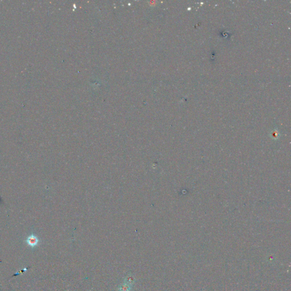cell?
Instances as JSON below:
<instances>
[{"mask_svg": "<svg viewBox=\"0 0 291 291\" xmlns=\"http://www.w3.org/2000/svg\"><path fill=\"white\" fill-rule=\"evenodd\" d=\"M134 284V279L133 277H127L124 281L118 287L119 291H132Z\"/></svg>", "mask_w": 291, "mask_h": 291, "instance_id": "1", "label": "cell"}, {"mask_svg": "<svg viewBox=\"0 0 291 291\" xmlns=\"http://www.w3.org/2000/svg\"><path fill=\"white\" fill-rule=\"evenodd\" d=\"M27 243L31 247H34L37 245L39 241L37 237L34 235H31L27 239Z\"/></svg>", "mask_w": 291, "mask_h": 291, "instance_id": "2", "label": "cell"}]
</instances>
